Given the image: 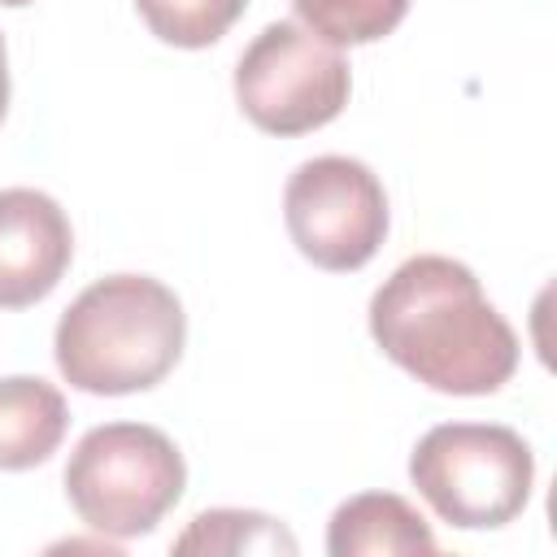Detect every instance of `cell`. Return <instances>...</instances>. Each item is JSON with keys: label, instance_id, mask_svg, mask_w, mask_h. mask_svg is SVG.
Listing matches in <instances>:
<instances>
[{"label": "cell", "instance_id": "12", "mask_svg": "<svg viewBox=\"0 0 557 557\" xmlns=\"http://www.w3.org/2000/svg\"><path fill=\"white\" fill-rule=\"evenodd\" d=\"M244 4L248 0H135V13L161 44L209 48L239 22Z\"/></svg>", "mask_w": 557, "mask_h": 557}, {"label": "cell", "instance_id": "5", "mask_svg": "<svg viewBox=\"0 0 557 557\" xmlns=\"http://www.w3.org/2000/svg\"><path fill=\"white\" fill-rule=\"evenodd\" d=\"M352 70L335 44L300 22H270L235 65L239 113L265 135H309L348 104Z\"/></svg>", "mask_w": 557, "mask_h": 557}, {"label": "cell", "instance_id": "6", "mask_svg": "<svg viewBox=\"0 0 557 557\" xmlns=\"http://www.w3.org/2000/svg\"><path fill=\"white\" fill-rule=\"evenodd\" d=\"M283 222L305 261L348 274L387 239V191L357 157H313L300 161L283 187Z\"/></svg>", "mask_w": 557, "mask_h": 557}, {"label": "cell", "instance_id": "11", "mask_svg": "<svg viewBox=\"0 0 557 557\" xmlns=\"http://www.w3.org/2000/svg\"><path fill=\"white\" fill-rule=\"evenodd\" d=\"M292 9L300 26L344 48V44H374L392 35L405 22L409 0H292Z\"/></svg>", "mask_w": 557, "mask_h": 557}, {"label": "cell", "instance_id": "3", "mask_svg": "<svg viewBox=\"0 0 557 557\" xmlns=\"http://www.w3.org/2000/svg\"><path fill=\"white\" fill-rule=\"evenodd\" d=\"M183 487V453L148 422L91 426L65 461V496L74 513L113 540L148 535L178 505Z\"/></svg>", "mask_w": 557, "mask_h": 557}, {"label": "cell", "instance_id": "8", "mask_svg": "<svg viewBox=\"0 0 557 557\" xmlns=\"http://www.w3.org/2000/svg\"><path fill=\"white\" fill-rule=\"evenodd\" d=\"M331 557H379V553H435L426 518L396 492L348 496L326 527Z\"/></svg>", "mask_w": 557, "mask_h": 557}, {"label": "cell", "instance_id": "1", "mask_svg": "<svg viewBox=\"0 0 557 557\" xmlns=\"http://www.w3.org/2000/svg\"><path fill=\"white\" fill-rule=\"evenodd\" d=\"M370 335L405 374L444 396H492L518 370V335L470 265L418 252L370 296Z\"/></svg>", "mask_w": 557, "mask_h": 557}, {"label": "cell", "instance_id": "13", "mask_svg": "<svg viewBox=\"0 0 557 557\" xmlns=\"http://www.w3.org/2000/svg\"><path fill=\"white\" fill-rule=\"evenodd\" d=\"M9 109V57H4V35H0V117Z\"/></svg>", "mask_w": 557, "mask_h": 557}, {"label": "cell", "instance_id": "4", "mask_svg": "<svg viewBox=\"0 0 557 557\" xmlns=\"http://www.w3.org/2000/svg\"><path fill=\"white\" fill-rule=\"evenodd\" d=\"M409 479L444 522L461 531H496L527 509L535 457L513 426L440 422L409 453Z\"/></svg>", "mask_w": 557, "mask_h": 557}, {"label": "cell", "instance_id": "2", "mask_svg": "<svg viewBox=\"0 0 557 557\" xmlns=\"http://www.w3.org/2000/svg\"><path fill=\"white\" fill-rule=\"evenodd\" d=\"M183 300L148 274H109L74 296L52 335L57 370L91 396H131L157 387L183 357Z\"/></svg>", "mask_w": 557, "mask_h": 557}, {"label": "cell", "instance_id": "14", "mask_svg": "<svg viewBox=\"0 0 557 557\" xmlns=\"http://www.w3.org/2000/svg\"><path fill=\"white\" fill-rule=\"evenodd\" d=\"M0 4H9V9H26V4H35V0H0Z\"/></svg>", "mask_w": 557, "mask_h": 557}, {"label": "cell", "instance_id": "9", "mask_svg": "<svg viewBox=\"0 0 557 557\" xmlns=\"http://www.w3.org/2000/svg\"><path fill=\"white\" fill-rule=\"evenodd\" d=\"M70 426L65 396L35 374L0 379V470L44 466Z\"/></svg>", "mask_w": 557, "mask_h": 557}, {"label": "cell", "instance_id": "7", "mask_svg": "<svg viewBox=\"0 0 557 557\" xmlns=\"http://www.w3.org/2000/svg\"><path fill=\"white\" fill-rule=\"evenodd\" d=\"M74 257L65 209L35 187L0 191V309L39 305Z\"/></svg>", "mask_w": 557, "mask_h": 557}, {"label": "cell", "instance_id": "10", "mask_svg": "<svg viewBox=\"0 0 557 557\" xmlns=\"http://www.w3.org/2000/svg\"><path fill=\"white\" fill-rule=\"evenodd\" d=\"M174 553H296V535L270 513L209 509L174 540Z\"/></svg>", "mask_w": 557, "mask_h": 557}]
</instances>
